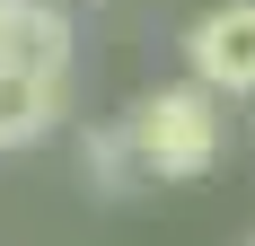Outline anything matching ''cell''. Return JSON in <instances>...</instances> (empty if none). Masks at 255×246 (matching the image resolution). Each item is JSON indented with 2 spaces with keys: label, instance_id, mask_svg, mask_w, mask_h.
I'll use <instances>...</instances> for the list:
<instances>
[{
  "label": "cell",
  "instance_id": "1",
  "mask_svg": "<svg viewBox=\"0 0 255 246\" xmlns=\"http://www.w3.org/2000/svg\"><path fill=\"white\" fill-rule=\"evenodd\" d=\"M220 97L211 88H194V79H167V88H150V97L124 115V141L132 158H141V185H194V176L220 167Z\"/></svg>",
  "mask_w": 255,
  "mask_h": 246
},
{
  "label": "cell",
  "instance_id": "2",
  "mask_svg": "<svg viewBox=\"0 0 255 246\" xmlns=\"http://www.w3.org/2000/svg\"><path fill=\"white\" fill-rule=\"evenodd\" d=\"M185 71L211 97H255V0H220L185 26Z\"/></svg>",
  "mask_w": 255,
  "mask_h": 246
},
{
  "label": "cell",
  "instance_id": "3",
  "mask_svg": "<svg viewBox=\"0 0 255 246\" xmlns=\"http://www.w3.org/2000/svg\"><path fill=\"white\" fill-rule=\"evenodd\" d=\"M0 71L71 79V18H62L53 0H18V18L0 26Z\"/></svg>",
  "mask_w": 255,
  "mask_h": 246
},
{
  "label": "cell",
  "instance_id": "4",
  "mask_svg": "<svg viewBox=\"0 0 255 246\" xmlns=\"http://www.w3.org/2000/svg\"><path fill=\"white\" fill-rule=\"evenodd\" d=\"M53 123H62V79L0 71V149H35Z\"/></svg>",
  "mask_w": 255,
  "mask_h": 246
},
{
  "label": "cell",
  "instance_id": "5",
  "mask_svg": "<svg viewBox=\"0 0 255 246\" xmlns=\"http://www.w3.org/2000/svg\"><path fill=\"white\" fill-rule=\"evenodd\" d=\"M79 176H88L97 194H132V185H141V158H132L124 123H88V132H79Z\"/></svg>",
  "mask_w": 255,
  "mask_h": 246
},
{
  "label": "cell",
  "instance_id": "6",
  "mask_svg": "<svg viewBox=\"0 0 255 246\" xmlns=\"http://www.w3.org/2000/svg\"><path fill=\"white\" fill-rule=\"evenodd\" d=\"M9 18H18V0H0V26H9Z\"/></svg>",
  "mask_w": 255,
  "mask_h": 246
}]
</instances>
